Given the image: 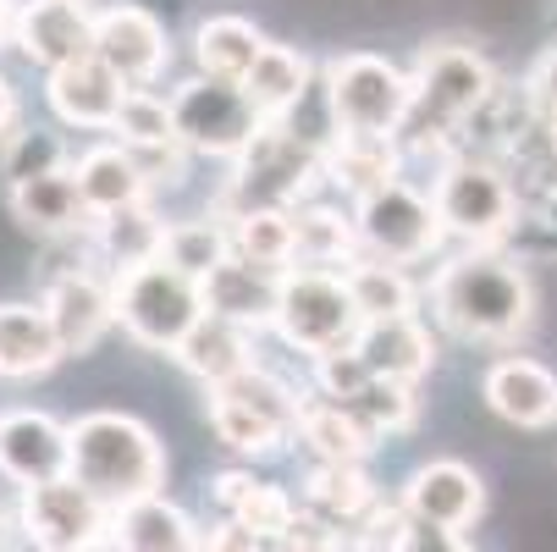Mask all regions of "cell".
<instances>
[{
    "mask_svg": "<svg viewBox=\"0 0 557 552\" xmlns=\"http://www.w3.org/2000/svg\"><path fill=\"white\" fill-rule=\"evenodd\" d=\"M436 321L469 343H508L530 327L535 287L513 255L497 249H463L431 282Z\"/></svg>",
    "mask_w": 557,
    "mask_h": 552,
    "instance_id": "cell-1",
    "label": "cell"
},
{
    "mask_svg": "<svg viewBox=\"0 0 557 552\" xmlns=\"http://www.w3.org/2000/svg\"><path fill=\"white\" fill-rule=\"evenodd\" d=\"M72 481L89 487L111 514H122L144 498H161L166 453L144 420L116 415V409H95L72 426Z\"/></svg>",
    "mask_w": 557,
    "mask_h": 552,
    "instance_id": "cell-2",
    "label": "cell"
},
{
    "mask_svg": "<svg viewBox=\"0 0 557 552\" xmlns=\"http://www.w3.org/2000/svg\"><path fill=\"white\" fill-rule=\"evenodd\" d=\"M497 95V72L474 45L436 39L414 61V116L404 127L409 149H447Z\"/></svg>",
    "mask_w": 557,
    "mask_h": 552,
    "instance_id": "cell-3",
    "label": "cell"
},
{
    "mask_svg": "<svg viewBox=\"0 0 557 552\" xmlns=\"http://www.w3.org/2000/svg\"><path fill=\"white\" fill-rule=\"evenodd\" d=\"M414 116V72L375 50L326 61V122L332 138H404Z\"/></svg>",
    "mask_w": 557,
    "mask_h": 552,
    "instance_id": "cell-4",
    "label": "cell"
},
{
    "mask_svg": "<svg viewBox=\"0 0 557 552\" xmlns=\"http://www.w3.org/2000/svg\"><path fill=\"white\" fill-rule=\"evenodd\" d=\"M276 338L309 359H326V354H343L359 343L364 332V315L348 293V277L343 271H314V266H293L282 277V293H276Z\"/></svg>",
    "mask_w": 557,
    "mask_h": 552,
    "instance_id": "cell-5",
    "label": "cell"
},
{
    "mask_svg": "<svg viewBox=\"0 0 557 552\" xmlns=\"http://www.w3.org/2000/svg\"><path fill=\"white\" fill-rule=\"evenodd\" d=\"M431 199H436L447 238H463L469 249H492L519 221V188L508 167L486 161V155H447Z\"/></svg>",
    "mask_w": 557,
    "mask_h": 552,
    "instance_id": "cell-6",
    "label": "cell"
},
{
    "mask_svg": "<svg viewBox=\"0 0 557 552\" xmlns=\"http://www.w3.org/2000/svg\"><path fill=\"white\" fill-rule=\"evenodd\" d=\"M326 172V149L304 138L293 122H265L260 138L237 155V172L226 188L232 210H298L304 188Z\"/></svg>",
    "mask_w": 557,
    "mask_h": 552,
    "instance_id": "cell-7",
    "label": "cell"
},
{
    "mask_svg": "<svg viewBox=\"0 0 557 552\" xmlns=\"http://www.w3.org/2000/svg\"><path fill=\"white\" fill-rule=\"evenodd\" d=\"M116 287V321L138 348L172 354L199 321H205V287L183 271H172L166 260L138 266L127 277H111Z\"/></svg>",
    "mask_w": 557,
    "mask_h": 552,
    "instance_id": "cell-8",
    "label": "cell"
},
{
    "mask_svg": "<svg viewBox=\"0 0 557 552\" xmlns=\"http://www.w3.org/2000/svg\"><path fill=\"white\" fill-rule=\"evenodd\" d=\"M354 226H359V249L386 266H414L431 260L447 238V226L436 216V199L420 194L409 177H392L354 199Z\"/></svg>",
    "mask_w": 557,
    "mask_h": 552,
    "instance_id": "cell-9",
    "label": "cell"
},
{
    "mask_svg": "<svg viewBox=\"0 0 557 552\" xmlns=\"http://www.w3.org/2000/svg\"><path fill=\"white\" fill-rule=\"evenodd\" d=\"M172 116H177V138L194 155H226L237 161L255 138H260V111L244 95V84H221V77H188L172 95Z\"/></svg>",
    "mask_w": 557,
    "mask_h": 552,
    "instance_id": "cell-10",
    "label": "cell"
},
{
    "mask_svg": "<svg viewBox=\"0 0 557 552\" xmlns=\"http://www.w3.org/2000/svg\"><path fill=\"white\" fill-rule=\"evenodd\" d=\"M17 525L39 552H89L111 536L116 514L89 487H77L66 476V481H50V487H28L23 508H17Z\"/></svg>",
    "mask_w": 557,
    "mask_h": 552,
    "instance_id": "cell-11",
    "label": "cell"
},
{
    "mask_svg": "<svg viewBox=\"0 0 557 552\" xmlns=\"http://www.w3.org/2000/svg\"><path fill=\"white\" fill-rule=\"evenodd\" d=\"M0 476H12L23 492L66 481L72 476V426H61L39 409L0 415Z\"/></svg>",
    "mask_w": 557,
    "mask_h": 552,
    "instance_id": "cell-12",
    "label": "cell"
},
{
    "mask_svg": "<svg viewBox=\"0 0 557 552\" xmlns=\"http://www.w3.org/2000/svg\"><path fill=\"white\" fill-rule=\"evenodd\" d=\"M95 56L122 77L127 89H149L154 77H161L172 45H166L161 17L133 7V0H122V7H111V12L95 17Z\"/></svg>",
    "mask_w": 557,
    "mask_h": 552,
    "instance_id": "cell-13",
    "label": "cell"
},
{
    "mask_svg": "<svg viewBox=\"0 0 557 552\" xmlns=\"http://www.w3.org/2000/svg\"><path fill=\"white\" fill-rule=\"evenodd\" d=\"M45 315L61 338V354H89L116 327V287H106L95 271H61L45 287Z\"/></svg>",
    "mask_w": 557,
    "mask_h": 552,
    "instance_id": "cell-14",
    "label": "cell"
},
{
    "mask_svg": "<svg viewBox=\"0 0 557 552\" xmlns=\"http://www.w3.org/2000/svg\"><path fill=\"white\" fill-rule=\"evenodd\" d=\"M17 50L45 72L84 61V56H95V12L84 0H23Z\"/></svg>",
    "mask_w": 557,
    "mask_h": 552,
    "instance_id": "cell-15",
    "label": "cell"
},
{
    "mask_svg": "<svg viewBox=\"0 0 557 552\" xmlns=\"http://www.w3.org/2000/svg\"><path fill=\"white\" fill-rule=\"evenodd\" d=\"M481 508H486V487L458 458L420 464L404 487V514L420 519V525H436V530H463V525L481 519Z\"/></svg>",
    "mask_w": 557,
    "mask_h": 552,
    "instance_id": "cell-16",
    "label": "cell"
},
{
    "mask_svg": "<svg viewBox=\"0 0 557 552\" xmlns=\"http://www.w3.org/2000/svg\"><path fill=\"white\" fill-rule=\"evenodd\" d=\"M45 100L61 122L72 127H95V133H111L116 116H122V100H127V84L100 61V56H84L72 66H55L45 77Z\"/></svg>",
    "mask_w": 557,
    "mask_h": 552,
    "instance_id": "cell-17",
    "label": "cell"
},
{
    "mask_svg": "<svg viewBox=\"0 0 557 552\" xmlns=\"http://www.w3.org/2000/svg\"><path fill=\"white\" fill-rule=\"evenodd\" d=\"M486 404L508 420V426H524V431H541L557 420V376L541 365V359H524V354H508L486 370L481 381Z\"/></svg>",
    "mask_w": 557,
    "mask_h": 552,
    "instance_id": "cell-18",
    "label": "cell"
},
{
    "mask_svg": "<svg viewBox=\"0 0 557 552\" xmlns=\"http://www.w3.org/2000/svg\"><path fill=\"white\" fill-rule=\"evenodd\" d=\"M282 277L287 271H260L249 260H226L221 271H210L199 287H205V315H221V321L244 327V332H260L276 321V293H282Z\"/></svg>",
    "mask_w": 557,
    "mask_h": 552,
    "instance_id": "cell-19",
    "label": "cell"
},
{
    "mask_svg": "<svg viewBox=\"0 0 557 552\" xmlns=\"http://www.w3.org/2000/svg\"><path fill=\"white\" fill-rule=\"evenodd\" d=\"M72 177H77V194H84V205H89L95 221H106L116 210H133L149 194V172H144V161H138L127 144H95V149H84V155H77V167H72Z\"/></svg>",
    "mask_w": 557,
    "mask_h": 552,
    "instance_id": "cell-20",
    "label": "cell"
},
{
    "mask_svg": "<svg viewBox=\"0 0 557 552\" xmlns=\"http://www.w3.org/2000/svg\"><path fill=\"white\" fill-rule=\"evenodd\" d=\"M359 359L370 365V376L381 381H404L414 387L431 365H436V338L420 327V315H397V321H364L359 332Z\"/></svg>",
    "mask_w": 557,
    "mask_h": 552,
    "instance_id": "cell-21",
    "label": "cell"
},
{
    "mask_svg": "<svg viewBox=\"0 0 557 552\" xmlns=\"http://www.w3.org/2000/svg\"><path fill=\"white\" fill-rule=\"evenodd\" d=\"M304 503H309L314 519H326V525L343 530V536L364 530V525L381 514L375 487H370V476H364L359 464H314L309 481H304Z\"/></svg>",
    "mask_w": 557,
    "mask_h": 552,
    "instance_id": "cell-22",
    "label": "cell"
},
{
    "mask_svg": "<svg viewBox=\"0 0 557 552\" xmlns=\"http://www.w3.org/2000/svg\"><path fill=\"white\" fill-rule=\"evenodd\" d=\"M172 359H177L188 376H199L205 387H226L232 376L255 370V332L221 321V315H205V321L172 348Z\"/></svg>",
    "mask_w": 557,
    "mask_h": 552,
    "instance_id": "cell-23",
    "label": "cell"
},
{
    "mask_svg": "<svg viewBox=\"0 0 557 552\" xmlns=\"http://www.w3.org/2000/svg\"><path fill=\"white\" fill-rule=\"evenodd\" d=\"M12 216L39 232V238H72V232H95V216L77 194V177L72 172H55V177H39V183H23L12 188Z\"/></svg>",
    "mask_w": 557,
    "mask_h": 552,
    "instance_id": "cell-24",
    "label": "cell"
},
{
    "mask_svg": "<svg viewBox=\"0 0 557 552\" xmlns=\"http://www.w3.org/2000/svg\"><path fill=\"white\" fill-rule=\"evenodd\" d=\"M55 359L66 354L45 304H0V376L28 381V376H45Z\"/></svg>",
    "mask_w": 557,
    "mask_h": 552,
    "instance_id": "cell-25",
    "label": "cell"
},
{
    "mask_svg": "<svg viewBox=\"0 0 557 552\" xmlns=\"http://www.w3.org/2000/svg\"><path fill=\"white\" fill-rule=\"evenodd\" d=\"M309 84H314V66H309L304 50H293V45H265V56H260L255 72L244 77V95L255 100L260 122H287V116L304 106Z\"/></svg>",
    "mask_w": 557,
    "mask_h": 552,
    "instance_id": "cell-26",
    "label": "cell"
},
{
    "mask_svg": "<svg viewBox=\"0 0 557 552\" xmlns=\"http://www.w3.org/2000/svg\"><path fill=\"white\" fill-rule=\"evenodd\" d=\"M111 536L122 552H205V536L194 530V519L166 498H144V503L122 508Z\"/></svg>",
    "mask_w": 557,
    "mask_h": 552,
    "instance_id": "cell-27",
    "label": "cell"
},
{
    "mask_svg": "<svg viewBox=\"0 0 557 552\" xmlns=\"http://www.w3.org/2000/svg\"><path fill=\"white\" fill-rule=\"evenodd\" d=\"M265 34L244 17H210L199 23L194 34V61H199V77H221V84H244L255 72V61L265 56Z\"/></svg>",
    "mask_w": 557,
    "mask_h": 552,
    "instance_id": "cell-28",
    "label": "cell"
},
{
    "mask_svg": "<svg viewBox=\"0 0 557 552\" xmlns=\"http://www.w3.org/2000/svg\"><path fill=\"white\" fill-rule=\"evenodd\" d=\"M293 232H298V266L348 271V266L359 260L354 210H337V205H298V210H293Z\"/></svg>",
    "mask_w": 557,
    "mask_h": 552,
    "instance_id": "cell-29",
    "label": "cell"
},
{
    "mask_svg": "<svg viewBox=\"0 0 557 552\" xmlns=\"http://www.w3.org/2000/svg\"><path fill=\"white\" fill-rule=\"evenodd\" d=\"M95 249L111 260L116 277L138 271V266H154L166 249V221L154 216L149 205H133V210H116L106 221H95Z\"/></svg>",
    "mask_w": 557,
    "mask_h": 552,
    "instance_id": "cell-30",
    "label": "cell"
},
{
    "mask_svg": "<svg viewBox=\"0 0 557 552\" xmlns=\"http://www.w3.org/2000/svg\"><path fill=\"white\" fill-rule=\"evenodd\" d=\"M215 503H221L237 525H249L260 541L282 536V530L298 519V503H293L282 487L255 481V476H244V469H226V476H215Z\"/></svg>",
    "mask_w": 557,
    "mask_h": 552,
    "instance_id": "cell-31",
    "label": "cell"
},
{
    "mask_svg": "<svg viewBox=\"0 0 557 552\" xmlns=\"http://www.w3.org/2000/svg\"><path fill=\"white\" fill-rule=\"evenodd\" d=\"M232 255L249 260L260 271H293L298 260V232H293V210H232Z\"/></svg>",
    "mask_w": 557,
    "mask_h": 552,
    "instance_id": "cell-32",
    "label": "cell"
},
{
    "mask_svg": "<svg viewBox=\"0 0 557 552\" xmlns=\"http://www.w3.org/2000/svg\"><path fill=\"white\" fill-rule=\"evenodd\" d=\"M397 161H404V144L397 138H332L326 144V177L343 183L354 199H364L370 188H381L392 177H404Z\"/></svg>",
    "mask_w": 557,
    "mask_h": 552,
    "instance_id": "cell-33",
    "label": "cell"
},
{
    "mask_svg": "<svg viewBox=\"0 0 557 552\" xmlns=\"http://www.w3.org/2000/svg\"><path fill=\"white\" fill-rule=\"evenodd\" d=\"M298 437L314 447V458L321 464H359L375 442L359 431V420L343 409V404H332V398H304V415H298Z\"/></svg>",
    "mask_w": 557,
    "mask_h": 552,
    "instance_id": "cell-34",
    "label": "cell"
},
{
    "mask_svg": "<svg viewBox=\"0 0 557 552\" xmlns=\"http://www.w3.org/2000/svg\"><path fill=\"white\" fill-rule=\"evenodd\" d=\"M343 277H348V293H354V304H359L364 321H397V315H420V309H414L420 293H414V282H409L404 266L354 260Z\"/></svg>",
    "mask_w": 557,
    "mask_h": 552,
    "instance_id": "cell-35",
    "label": "cell"
},
{
    "mask_svg": "<svg viewBox=\"0 0 557 552\" xmlns=\"http://www.w3.org/2000/svg\"><path fill=\"white\" fill-rule=\"evenodd\" d=\"M111 133L138 155V161H144V155H172V149H183V138H177V116H172V100L149 95V89H127L122 116H116Z\"/></svg>",
    "mask_w": 557,
    "mask_h": 552,
    "instance_id": "cell-36",
    "label": "cell"
},
{
    "mask_svg": "<svg viewBox=\"0 0 557 552\" xmlns=\"http://www.w3.org/2000/svg\"><path fill=\"white\" fill-rule=\"evenodd\" d=\"M161 260L194 282H205L210 271H221L232 260V232L221 221H166V249Z\"/></svg>",
    "mask_w": 557,
    "mask_h": 552,
    "instance_id": "cell-37",
    "label": "cell"
},
{
    "mask_svg": "<svg viewBox=\"0 0 557 552\" xmlns=\"http://www.w3.org/2000/svg\"><path fill=\"white\" fill-rule=\"evenodd\" d=\"M210 431L237 453H276L293 437V431H282L276 420H265L260 409H249L244 398H232V392H221V387H210Z\"/></svg>",
    "mask_w": 557,
    "mask_h": 552,
    "instance_id": "cell-38",
    "label": "cell"
},
{
    "mask_svg": "<svg viewBox=\"0 0 557 552\" xmlns=\"http://www.w3.org/2000/svg\"><path fill=\"white\" fill-rule=\"evenodd\" d=\"M55 172H66V138L55 127H17L7 138V149H0V177L12 188L55 177Z\"/></svg>",
    "mask_w": 557,
    "mask_h": 552,
    "instance_id": "cell-39",
    "label": "cell"
},
{
    "mask_svg": "<svg viewBox=\"0 0 557 552\" xmlns=\"http://www.w3.org/2000/svg\"><path fill=\"white\" fill-rule=\"evenodd\" d=\"M343 409L359 420V431H364L370 442H381V437H392V431L414 426V392H409L404 381H381V376H375L359 398H348Z\"/></svg>",
    "mask_w": 557,
    "mask_h": 552,
    "instance_id": "cell-40",
    "label": "cell"
},
{
    "mask_svg": "<svg viewBox=\"0 0 557 552\" xmlns=\"http://www.w3.org/2000/svg\"><path fill=\"white\" fill-rule=\"evenodd\" d=\"M370 381H375V376H370V365L359 359V348H343V354L314 359V387H321V398H332V404L359 398Z\"/></svg>",
    "mask_w": 557,
    "mask_h": 552,
    "instance_id": "cell-41",
    "label": "cell"
},
{
    "mask_svg": "<svg viewBox=\"0 0 557 552\" xmlns=\"http://www.w3.org/2000/svg\"><path fill=\"white\" fill-rule=\"evenodd\" d=\"M265 552H348V536L332 530L326 519H314V514H298L282 536L265 541Z\"/></svg>",
    "mask_w": 557,
    "mask_h": 552,
    "instance_id": "cell-42",
    "label": "cell"
},
{
    "mask_svg": "<svg viewBox=\"0 0 557 552\" xmlns=\"http://www.w3.org/2000/svg\"><path fill=\"white\" fill-rule=\"evenodd\" d=\"M397 552H469V541L458 530H436V525L404 519V530H397Z\"/></svg>",
    "mask_w": 557,
    "mask_h": 552,
    "instance_id": "cell-43",
    "label": "cell"
},
{
    "mask_svg": "<svg viewBox=\"0 0 557 552\" xmlns=\"http://www.w3.org/2000/svg\"><path fill=\"white\" fill-rule=\"evenodd\" d=\"M205 552H265V541H260L249 525L226 519V525H215V530L205 536Z\"/></svg>",
    "mask_w": 557,
    "mask_h": 552,
    "instance_id": "cell-44",
    "label": "cell"
},
{
    "mask_svg": "<svg viewBox=\"0 0 557 552\" xmlns=\"http://www.w3.org/2000/svg\"><path fill=\"white\" fill-rule=\"evenodd\" d=\"M0 133H17V95H12V84H7V77H0Z\"/></svg>",
    "mask_w": 557,
    "mask_h": 552,
    "instance_id": "cell-45",
    "label": "cell"
},
{
    "mask_svg": "<svg viewBox=\"0 0 557 552\" xmlns=\"http://www.w3.org/2000/svg\"><path fill=\"white\" fill-rule=\"evenodd\" d=\"M17 12H23V7H12V0H0V50H7V45L17 39Z\"/></svg>",
    "mask_w": 557,
    "mask_h": 552,
    "instance_id": "cell-46",
    "label": "cell"
},
{
    "mask_svg": "<svg viewBox=\"0 0 557 552\" xmlns=\"http://www.w3.org/2000/svg\"><path fill=\"white\" fill-rule=\"evenodd\" d=\"M546 144H552V149H557V100H552V106H546Z\"/></svg>",
    "mask_w": 557,
    "mask_h": 552,
    "instance_id": "cell-47",
    "label": "cell"
}]
</instances>
